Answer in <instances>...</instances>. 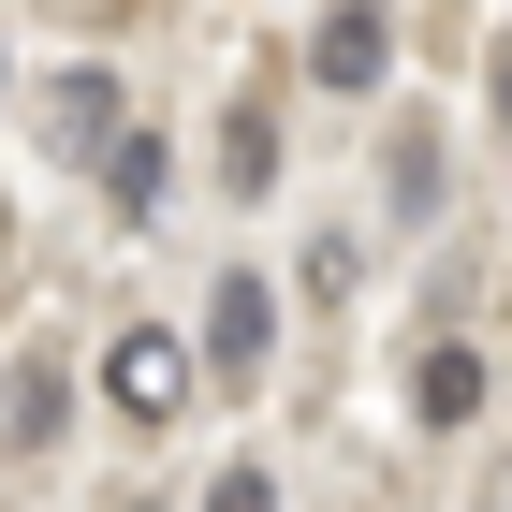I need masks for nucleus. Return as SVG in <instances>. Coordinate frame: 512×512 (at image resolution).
<instances>
[{
	"label": "nucleus",
	"mask_w": 512,
	"mask_h": 512,
	"mask_svg": "<svg viewBox=\"0 0 512 512\" xmlns=\"http://www.w3.org/2000/svg\"><path fill=\"white\" fill-rule=\"evenodd\" d=\"M410 410H425V425H469V410H483V352H469V337H439V352L410 366Z\"/></svg>",
	"instance_id": "obj_4"
},
{
	"label": "nucleus",
	"mask_w": 512,
	"mask_h": 512,
	"mask_svg": "<svg viewBox=\"0 0 512 512\" xmlns=\"http://www.w3.org/2000/svg\"><path fill=\"white\" fill-rule=\"evenodd\" d=\"M132 512H161V498H132Z\"/></svg>",
	"instance_id": "obj_11"
},
{
	"label": "nucleus",
	"mask_w": 512,
	"mask_h": 512,
	"mask_svg": "<svg viewBox=\"0 0 512 512\" xmlns=\"http://www.w3.org/2000/svg\"><path fill=\"white\" fill-rule=\"evenodd\" d=\"M205 512H278V469H220V483H205Z\"/></svg>",
	"instance_id": "obj_9"
},
{
	"label": "nucleus",
	"mask_w": 512,
	"mask_h": 512,
	"mask_svg": "<svg viewBox=\"0 0 512 512\" xmlns=\"http://www.w3.org/2000/svg\"><path fill=\"white\" fill-rule=\"evenodd\" d=\"M103 395H118L132 425H176V395H191V337H176V322H132L118 352H103Z\"/></svg>",
	"instance_id": "obj_1"
},
{
	"label": "nucleus",
	"mask_w": 512,
	"mask_h": 512,
	"mask_svg": "<svg viewBox=\"0 0 512 512\" xmlns=\"http://www.w3.org/2000/svg\"><path fill=\"white\" fill-rule=\"evenodd\" d=\"M381 59H395L381 15H322V44H308V74H322V88H381Z\"/></svg>",
	"instance_id": "obj_5"
},
{
	"label": "nucleus",
	"mask_w": 512,
	"mask_h": 512,
	"mask_svg": "<svg viewBox=\"0 0 512 512\" xmlns=\"http://www.w3.org/2000/svg\"><path fill=\"white\" fill-rule=\"evenodd\" d=\"M59 410H74V381H59V366H15V381H0V439H15V454H44V439H59Z\"/></svg>",
	"instance_id": "obj_6"
},
{
	"label": "nucleus",
	"mask_w": 512,
	"mask_h": 512,
	"mask_svg": "<svg viewBox=\"0 0 512 512\" xmlns=\"http://www.w3.org/2000/svg\"><path fill=\"white\" fill-rule=\"evenodd\" d=\"M381 176H395V205H439V147H425V132H395Z\"/></svg>",
	"instance_id": "obj_8"
},
{
	"label": "nucleus",
	"mask_w": 512,
	"mask_h": 512,
	"mask_svg": "<svg viewBox=\"0 0 512 512\" xmlns=\"http://www.w3.org/2000/svg\"><path fill=\"white\" fill-rule=\"evenodd\" d=\"M264 352H278V293L235 264L220 293H205V352H191V366H264Z\"/></svg>",
	"instance_id": "obj_2"
},
{
	"label": "nucleus",
	"mask_w": 512,
	"mask_h": 512,
	"mask_svg": "<svg viewBox=\"0 0 512 512\" xmlns=\"http://www.w3.org/2000/svg\"><path fill=\"white\" fill-rule=\"evenodd\" d=\"M44 147H118V74L88 59V74H59V103H44Z\"/></svg>",
	"instance_id": "obj_3"
},
{
	"label": "nucleus",
	"mask_w": 512,
	"mask_h": 512,
	"mask_svg": "<svg viewBox=\"0 0 512 512\" xmlns=\"http://www.w3.org/2000/svg\"><path fill=\"white\" fill-rule=\"evenodd\" d=\"M161 176H176V161H161V132H118V147H103V191H118V220H147V205H161Z\"/></svg>",
	"instance_id": "obj_7"
},
{
	"label": "nucleus",
	"mask_w": 512,
	"mask_h": 512,
	"mask_svg": "<svg viewBox=\"0 0 512 512\" xmlns=\"http://www.w3.org/2000/svg\"><path fill=\"white\" fill-rule=\"evenodd\" d=\"M498 118H512V44H498Z\"/></svg>",
	"instance_id": "obj_10"
}]
</instances>
